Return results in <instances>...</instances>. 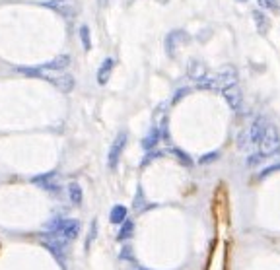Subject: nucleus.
<instances>
[{
  "mask_svg": "<svg viewBox=\"0 0 280 270\" xmlns=\"http://www.w3.org/2000/svg\"><path fill=\"white\" fill-rule=\"evenodd\" d=\"M20 72L25 74V76L47 80L49 84H53L56 90H60L62 94H70L74 90V76L68 74V72H64V70H51V68H47V66L41 64L37 68H25V66H22Z\"/></svg>",
  "mask_w": 280,
  "mask_h": 270,
  "instance_id": "1",
  "label": "nucleus"
},
{
  "mask_svg": "<svg viewBox=\"0 0 280 270\" xmlns=\"http://www.w3.org/2000/svg\"><path fill=\"white\" fill-rule=\"evenodd\" d=\"M80 229H82V225H80L78 220H51V221L45 223V227H43L45 235L60 239V241H64V243H68V245H70L72 239L78 237Z\"/></svg>",
  "mask_w": 280,
  "mask_h": 270,
  "instance_id": "2",
  "label": "nucleus"
},
{
  "mask_svg": "<svg viewBox=\"0 0 280 270\" xmlns=\"http://www.w3.org/2000/svg\"><path fill=\"white\" fill-rule=\"evenodd\" d=\"M237 84V70L233 66H224L220 68L216 74L212 76H206L203 82H199V88L203 90H218V92H224L226 88L229 86H235Z\"/></svg>",
  "mask_w": 280,
  "mask_h": 270,
  "instance_id": "3",
  "label": "nucleus"
},
{
  "mask_svg": "<svg viewBox=\"0 0 280 270\" xmlns=\"http://www.w3.org/2000/svg\"><path fill=\"white\" fill-rule=\"evenodd\" d=\"M267 126H269V123H267L263 117H257V119L237 136V146H239V150H253V148H257V144H259V140H261V136H263V132H265Z\"/></svg>",
  "mask_w": 280,
  "mask_h": 270,
  "instance_id": "4",
  "label": "nucleus"
},
{
  "mask_svg": "<svg viewBox=\"0 0 280 270\" xmlns=\"http://www.w3.org/2000/svg\"><path fill=\"white\" fill-rule=\"evenodd\" d=\"M279 150H280L279 130H277L273 124H269V126L265 128V132H263L259 144H257V154H261V156L267 160L269 156H275Z\"/></svg>",
  "mask_w": 280,
  "mask_h": 270,
  "instance_id": "5",
  "label": "nucleus"
},
{
  "mask_svg": "<svg viewBox=\"0 0 280 270\" xmlns=\"http://www.w3.org/2000/svg\"><path fill=\"white\" fill-rule=\"evenodd\" d=\"M43 6L51 8L53 12L60 14V16L66 18V20H72V18L78 14V4H76V0H47V2H43Z\"/></svg>",
  "mask_w": 280,
  "mask_h": 270,
  "instance_id": "6",
  "label": "nucleus"
},
{
  "mask_svg": "<svg viewBox=\"0 0 280 270\" xmlns=\"http://www.w3.org/2000/svg\"><path fill=\"white\" fill-rule=\"evenodd\" d=\"M127 138H128L127 132H119L117 138L113 140L111 148H109V152H107V165H109V169H115V167H117V163L121 160V154H123V150H125V146H127Z\"/></svg>",
  "mask_w": 280,
  "mask_h": 270,
  "instance_id": "7",
  "label": "nucleus"
},
{
  "mask_svg": "<svg viewBox=\"0 0 280 270\" xmlns=\"http://www.w3.org/2000/svg\"><path fill=\"white\" fill-rule=\"evenodd\" d=\"M31 183H33V185H37V187H41L43 191H47V193H51V195H58V193L62 191V187H60V183H58L56 173L37 175V177H33V179H31Z\"/></svg>",
  "mask_w": 280,
  "mask_h": 270,
  "instance_id": "8",
  "label": "nucleus"
},
{
  "mask_svg": "<svg viewBox=\"0 0 280 270\" xmlns=\"http://www.w3.org/2000/svg\"><path fill=\"white\" fill-rule=\"evenodd\" d=\"M187 41H189V35H187L183 29H173V31H169L168 37H166V51H168L169 56H175L177 47H179L181 43H187Z\"/></svg>",
  "mask_w": 280,
  "mask_h": 270,
  "instance_id": "9",
  "label": "nucleus"
},
{
  "mask_svg": "<svg viewBox=\"0 0 280 270\" xmlns=\"http://www.w3.org/2000/svg\"><path fill=\"white\" fill-rule=\"evenodd\" d=\"M187 74H189V78H191V80H195V82H203V80L208 76V68H206V64H204V62H201V60L193 58V60L189 62V66H187Z\"/></svg>",
  "mask_w": 280,
  "mask_h": 270,
  "instance_id": "10",
  "label": "nucleus"
},
{
  "mask_svg": "<svg viewBox=\"0 0 280 270\" xmlns=\"http://www.w3.org/2000/svg\"><path fill=\"white\" fill-rule=\"evenodd\" d=\"M222 94H224L226 103H228L229 107L233 109V111L241 107V103H243V96H241V90H239V86H237V84H235V86H229V88H226Z\"/></svg>",
  "mask_w": 280,
  "mask_h": 270,
  "instance_id": "11",
  "label": "nucleus"
},
{
  "mask_svg": "<svg viewBox=\"0 0 280 270\" xmlns=\"http://www.w3.org/2000/svg\"><path fill=\"white\" fill-rule=\"evenodd\" d=\"M113 66H115V60L113 58H105L98 70V84L100 86H105L107 80L111 78V72H113Z\"/></svg>",
  "mask_w": 280,
  "mask_h": 270,
  "instance_id": "12",
  "label": "nucleus"
},
{
  "mask_svg": "<svg viewBox=\"0 0 280 270\" xmlns=\"http://www.w3.org/2000/svg\"><path fill=\"white\" fill-rule=\"evenodd\" d=\"M253 20H255V24H257V29H259V33L261 35H267L269 33V29H271V22H269V18L265 16V12H261V10H253Z\"/></svg>",
  "mask_w": 280,
  "mask_h": 270,
  "instance_id": "13",
  "label": "nucleus"
},
{
  "mask_svg": "<svg viewBox=\"0 0 280 270\" xmlns=\"http://www.w3.org/2000/svg\"><path fill=\"white\" fill-rule=\"evenodd\" d=\"M158 142H160V128H158V126H152L150 132H148V134L144 136V140H142V148H144V150H152V148L158 146Z\"/></svg>",
  "mask_w": 280,
  "mask_h": 270,
  "instance_id": "14",
  "label": "nucleus"
},
{
  "mask_svg": "<svg viewBox=\"0 0 280 270\" xmlns=\"http://www.w3.org/2000/svg\"><path fill=\"white\" fill-rule=\"evenodd\" d=\"M68 196H70V202H72V204H76V206H80V204H82V200H84V193H82V187H80L76 181L68 183Z\"/></svg>",
  "mask_w": 280,
  "mask_h": 270,
  "instance_id": "15",
  "label": "nucleus"
},
{
  "mask_svg": "<svg viewBox=\"0 0 280 270\" xmlns=\"http://www.w3.org/2000/svg\"><path fill=\"white\" fill-rule=\"evenodd\" d=\"M125 220H127V208L123 204H115L109 212V221L115 225H121Z\"/></svg>",
  "mask_w": 280,
  "mask_h": 270,
  "instance_id": "16",
  "label": "nucleus"
},
{
  "mask_svg": "<svg viewBox=\"0 0 280 270\" xmlns=\"http://www.w3.org/2000/svg\"><path fill=\"white\" fill-rule=\"evenodd\" d=\"M68 64H70V56H68V54H58L51 62H47V64H43V66H47V68H51V70H66Z\"/></svg>",
  "mask_w": 280,
  "mask_h": 270,
  "instance_id": "17",
  "label": "nucleus"
},
{
  "mask_svg": "<svg viewBox=\"0 0 280 270\" xmlns=\"http://www.w3.org/2000/svg\"><path fill=\"white\" fill-rule=\"evenodd\" d=\"M132 229H134V223H132L130 220H125V221L121 223V229H119L117 239H119V241H127V239L132 235Z\"/></svg>",
  "mask_w": 280,
  "mask_h": 270,
  "instance_id": "18",
  "label": "nucleus"
},
{
  "mask_svg": "<svg viewBox=\"0 0 280 270\" xmlns=\"http://www.w3.org/2000/svg\"><path fill=\"white\" fill-rule=\"evenodd\" d=\"M80 39H82V45L86 51L92 49V41H90V27L88 25H80Z\"/></svg>",
  "mask_w": 280,
  "mask_h": 270,
  "instance_id": "19",
  "label": "nucleus"
},
{
  "mask_svg": "<svg viewBox=\"0 0 280 270\" xmlns=\"http://www.w3.org/2000/svg\"><path fill=\"white\" fill-rule=\"evenodd\" d=\"M173 154H175V156L181 160V163H183V165H187V167H191V165H193V160L189 158V154H185V152H181V150H177V148L173 150Z\"/></svg>",
  "mask_w": 280,
  "mask_h": 270,
  "instance_id": "20",
  "label": "nucleus"
},
{
  "mask_svg": "<svg viewBox=\"0 0 280 270\" xmlns=\"http://www.w3.org/2000/svg\"><path fill=\"white\" fill-rule=\"evenodd\" d=\"M218 158H220V154H218V152H210V154L203 156L199 162H201V163H210V162H214V160H218Z\"/></svg>",
  "mask_w": 280,
  "mask_h": 270,
  "instance_id": "21",
  "label": "nucleus"
},
{
  "mask_svg": "<svg viewBox=\"0 0 280 270\" xmlns=\"http://www.w3.org/2000/svg\"><path fill=\"white\" fill-rule=\"evenodd\" d=\"M96 233H98V221H94V223H92V229H90V233H88V243H86V249L90 247V241H94V239H96Z\"/></svg>",
  "mask_w": 280,
  "mask_h": 270,
  "instance_id": "22",
  "label": "nucleus"
},
{
  "mask_svg": "<svg viewBox=\"0 0 280 270\" xmlns=\"http://www.w3.org/2000/svg\"><path fill=\"white\" fill-rule=\"evenodd\" d=\"M187 94H189V90H187V88H185V90H179V92L175 94V98H173V103H177V101H179L183 96H187Z\"/></svg>",
  "mask_w": 280,
  "mask_h": 270,
  "instance_id": "23",
  "label": "nucleus"
},
{
  "mask_svg": "<svg viewBox=\"0 0 280 270\" xmlns=\"http://www.w3.org/2000/svg\"><path fill=\"white\" fill-rule=\"evenodd\" d=\"M257 2H259V6H261L263 10H271V8H273L271 0H257Z\"/></svg>",
  "mask_w": 280,
  "mask_h": 270,
  "instance_id": "24",
  "label": "nucleus"
},
{
  "mask_svg": "<svg viewBox=\"0 0 280 270\" xmlns=\"http://www.w3.org/2000/svg\"><path fill=\"white\" fill-rule=\"evenodd\" d=\"M279 169H280V163H279V165H273V167H269V169H265V171L261 173V177H267L269 173H273V171H279Z\"/></svg>",
  "mask_w": 280,
  "mask_h": 270,
  "instance_id": "25",
  "label": "nucleus"
},
{
  "mask_svg": "<svg viewBox=\"0 0 280 270\" xmlns=\"http://www.w3.org/2000/svg\"><path fill=\"white\" fill-rule=\"evenodd\" d=\"M271 4H273V8H277L280 4V0H271Z\"/></svg>",
  "mask_w": 280,
  "mask_h": 270,
  "instance_id": "26",
  "label": "nucleus"
},
{
  "mask_svg": "<svg viewBox=\"0 0 280 270\" xmlns=\"http://www.w3.org/2000/svg\"><path fill=\"white\" fill-rule=\"evenodd\" d=\"M158 2H162V4H166V2H168V0H158Z\"/></svg>",
  "mask_w": 280,
  "mask_h": 270,
  "instance_id": "27",
  "label": "nucleus"
},
{
  "mask_svg": "<svg viewBox=\"0 0 280 270\" xmlns=\"http://www.w3.org/2000/svg\"><path fill=\"white\" fill-rule=\"evenodd\" d=\"M277 154H279V158H280V150H279V152H277Z\"/></svg>",
  "mask_w": 280,
  "mask_h": 270,
  "instance_id": "28",
  "label": "nucleus"
},
{
  "mask_svg": "<svg viewBox=\"0 0 280 270\" xmlns=\"http://www.w3.org/2000/svg\"><path fill=\"white\" fill-rule=\"evenodd\" d=\"M239 2H247V0H239Z\"/></svg>",
  "mask_w": 280,
  "mask_h": 270,
  "instance_id": "29",
  "label": "nucleus"
}]
</instances>
